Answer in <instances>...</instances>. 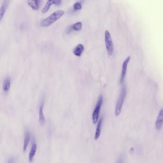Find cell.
I'll return each mask as SVG.
<instances>
[{"label": "cell", "instance_id": "obj_1", "mask_svg": "<svg viewBox=\"0 0 163 163\" xmlns=\"http://www.w3.org/2000/svg\"><path fill=\"white\" fill-rule=\"evenodd\" d=\"M64 14V11L62 10L56 11L50 15L49 16L41 21L40 23V25L43 27L49 26L59 20L60 18H61Z\"/></svg>", "mask_w": 163, "mask_h": 163}, {"label": "cell", "instance_id": "obj_2", "mask_svg": "<svg viewBox=\"0 0 163 163\" xmlns=\"http://www.w3.org/2000/svg\"><path fill=\"white\" fill-rule=\"evenodd\" d=\"M126 95V88L125 86H123L122 88L119 98L117 101L116 105L115 106V114L116 117H118L122 112V108L123 106V103Z\"/></svg>", "mask_w": 163, "mask_h": 163}, {"label": "cell", "instance_id": "obj_3", "mask_svg": "<svg viewBox=\"0 0 163 163\" xmlns=\"http://www.w3.org/2000/svg\"><path fill=\"white\" fill-rule=\"evenodd\" d=\"M102 103H103V96L102 95H100L99 96L96 105L95 106V108L92 114V121L94 124H96L98 122L100 112Z\"/></svg>", "mask_w": 163, "mask_h": 163}, {"label": "cell", "instance_id": "obj_4", "mask_svg": "<svg viewBox=\"0 0 163 163\" xmlns=\"http://www.w3.org/2000/svg\"><path fill=\"white\" fill-rule=\"evenodd\" d=\"M105 43L106 48L109 55H111L114 53V46L111 34L108 30H106L105 32Z\"/></svg>", "mask_w": 163, "mask_h": 163}, {"label": "cell", "instance_id": "obj_5", "mask_svg": "<svg viewBox=\"0 0 163 163\" xmlns=\"http://www.w3.org/2000/svg\"><path fill=\"white\" fill-rule=\"evenodd\" d=\"M130 59H131V57L130 56H129L126 58L125 60L123 61V64L122 65V71L121 73L120 78V84H123L124 82V79L125 77L126 74L127 72L128 65Z\"/></svg>", "mask_w": 163, "mask_h": 163}, {"label": "cell", "instance_id": "obj_6", "mask_svg": "<svg viewBox=\"0 0 163 163\" xmlns=\"http://www.w3.org/2000/svg\"><path fill=\"white\" fill-rule=\"evenodd\" d=\"M62 0H47L45 6L44 7L43 9L42 10V13H47L51 6L55 5L56 6H60L61 4Z\"/></svg>", "mask_w": 163, "mask_h": 163}, {"label": "cell", "instance_id": "obj_7", "mask_svg": "<svg viewBox=\"0 0 163 163\" xmlns=\"http://www.w3.org/2000/svg\"><path fill=\"white\" fill-rule=\"evenodd\" d=\"M44 105V98H42V99L40 101L39 109V120L41 126H43L45 123V118L44 114V112H43Z\"/></svg>", "mask_w": 163, "mask_h": 163}, {"label": "cell", "instance_id": "obj_8", "mask_svg": "<svg viewBox=\"0 0 163 163\" xmlns=\"http://www.w3.org/2000/svg\"><path fill=\"white\" fill-rule=\"evenodd\" d=\"M163 125V108L159 111L157 120L155 122V126L157 130H160Z\"/></svg>", "mask_w": 163, "mask_h": 163}, {"label": "cell", "instance_id": "obj_9", "mask_svg": "<svg viewBox=\"0 0 163 163\" xmlns=\"http://www.w3.org/2000/svg\"><path fill=\"white\" fill-rule=\"evenodd\" d=\"M11 0H4L0 9V21H1L9 6Z\"/></svg>", "mask_w": 163, "mask_h": 163}, {"label": "cell", "instance_id": "obj_10", "mask_svg": "<svg viewBox=\"0 0 163 163\" xmlns=\"http://www.w3.org/2000/svg\"><path fill=\"white\" fill-rule=\"evenodd\" d=\"M11 78L10 76H7L4 79L3 83V91L5 94H7L9 91L11 87Z\"/></svg>", "mask_w": 163, "mask_h": 163}, {"label": "cell", "instance_id": "obj_11", "mask_svg": "<svg viewBox=\"0 0 163 163\" xmlns=\"http://www.w3.org/2000/svg\"><path fill=\"white\" fill-rule=\"evenodd\" d=\"M28 6L34 11H37L40 7V0H27Z\"/></svg>", "mask_w": 163, "mask_h": 163}, {"label": "cell", "instance_id": "obj_12", "mask_svg": "<svg viewBox=\"0 0 163 163\" xmlns=\"http://www.w3.org/2000/svg\"><path fill=\"white\" fill-rule=\"evenodd\" d=\"M102 122H103V118L102 117L100 119L99 121H98V125L97 126L96 130L95 132V137H94V139L95 140H96L99 137H100V133H101V130H102Z\"/></svg>", "mask_w": 163, "mask_h": 163}, {"label": "cell", "instance_id": "obj_13", "mask_svg": "<svg viewBox=\"0 0 163 163\" xmlns=\"http://www.w3.org/2000/svg\"><path fill=\"white\" fill-rule=\"evenodd\" d=\"M84 50V47L82 44H79L75 49H74L73 53L75 56L80 57L82 55V53H83Z\"/></svg>", "mask_w": 163, "mask_h": 163}, {"label": "cell", "instance_id": "obj_14", "mask_svg": "<svg viewBox=\"0 0 163 163\" xmlns=\"http://www.w3.org/2000/svg\"><path fill=\"white\" fill-rule=\"evenodd\" d=\"M30 139V132L28 130L26 131L24 135V142L23 146V151L26 152L27 148L28 146V144L29 143Z\"/></svg>", "mask_w": 163, "mask_h": 163}, {"label": "cell", "instance_id": "obj_15", "mask_svg": "<svg viewBox=\"0 0 163 163\" xmlns=\"http://www.w3.org/2000/svg\"><path fill=\"white\" fill-rule=\"evenodd\" d=\"M36 149H37V145L36 144L33 143L32 146L31 150L30 151L29 154V161L30 162H32L33 157L36 153Z\"/></svg>", "mask_w": 163, "mask_h": 163}, {"label": "cell", "instance_id": "obj_16", "mask_svg": "<svg viewBox=\"0 0 163 163\" xmlns=\"http://www.w3.org/2000/svg\"><path fill=\"white\" fill-rule=\"evenodd\" d=\"M82 22H78L72 25V28L74 30L79 31L82 29Z\"/></svg>", "mask_w": 163, "mask_h": 163}, {"label": "cell", "instance_id": "obj_17", "mask_svg": "<svg viewBox=\"0 0 163 163\" xmlns=\"http://www.w3.org/2000/svg\"><path fill=\"white\" fill-rule=\"evenodd\" d=\"M74 9L75 10H79L82 9V5L79 2L75 3L73 6Z\"/></svg>", "mask_w": 163, "mask_h": 163}, {"label": "cell", "instance_id": "obj_18", "mask_svg": "<svg viewBox=\"0 0 163 163\" xmlns=\"http://www.w3.org/2000/svg\"><path fill=\"white\" fill-rule=\"evenodd\" d=\"M116 163H123V158L122 157H120Z\"/></svg>", "mask_w": 163, "mask_h": 163}, {"label": "cell", "instance_id": "obj_19", "mask_svg": "<svg viewBox=\"0 0 163 163\" xmlns=\"http://www.w3.org/2000/svg\"><path fill=\"white\" fill-rule=\"evenodd\" d=\"M13 158H12V159H10L8 163H13Z\"/></svg>", "mask_w": 163, "mask_h": 163}]
</instances>
